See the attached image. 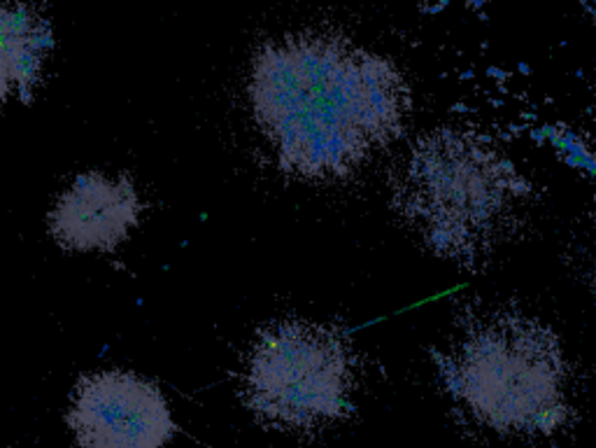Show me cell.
<instances>
[{"label": "cell", "instance_id": "6da1fadb", "mask_svg": "<svg viewBox=\"0 0 596 448\" xmlns=\"http://www.w3.org/2000/svg\"><path fill=\"white\" fill-rule=\"evenodd\" d=\"M252 117L280 169L308 182L347 180L401 136L410 89L394 61L331 33H291L256 49Z\"/></svg>", "mask_w": 596, "mask_h": 448}, {"label": "cell", "instance_id": "7a4b0ae2", "mask_svg": "<svg viewBox=\"0 0 596 448\" xmlns=\"http://www.w3.org/2000/svg\"><path fill=\"white\" fill-rule=\"evenodd\" d=\"M391 201L433 254L475 267L515 236L531 189L508 156L485 138L435 129L398 164Z\"/></svg>", "mask_w": 596, "mask_h": 448}, {"label": "cell", "instance_id": "3957f363", "mask_svg": "<svg viewBox=\"0 0 596 448\" xmlns=\"http://www.w3.org/2000/svg\"><path fill=\"white\" fill-rule=\"evenodd\" d=\"M438 367L450 397L494 432L550 434L568 418L566 359L538 320H478L450 341Z\"/></svg>", "mask_w": 596, "mask_h": 448}, {"label": "cell", "instance_id": "277c9868", "mask_svg": "<svg viewBox=\"0 0 596 448\" xmlns=\"http://www.w3.org/2000/svg\"><path fill=\"white\" fill-rule=\"evenodd\" d=\"M357 388V357L338 329L282 320L256 339L243 374L245 402L263 423L319 429L345 418Z\"/></svg>", "mask_w": 596, "mask_h": 448}, {"label": "cell", "instance_id": "5b68a950", "mask_svg": "<svg viewBox=\"0 0 596 448\" xmlns=\"http://www.w3.org/2000/svg\"><path fill=\"white\" fill-rule=\"evenodd\" d=\"M66 420L79 448H163L177 429L163 392L131 372L82 376Z\"/></svg>", "mask_w": 596, "mask_h": 448}, {"label": "cell", "instance_id": "8992f818", "mask_svg": "<svg viewBox=\"0 0 596 448\" xmlns=\"http://www.w3.org/2000/svg\"><path fill=\"white\" fill-rule=\"evenodd\" d=\"M140 199L126 175L89 171L59 196L49 213V234L66 250H114L140 217Z\"/></svg>", "mask_w": 596, "mask_h": 448}, {"label": "cell", "instance_id": "52a82bcc", "mask_svg": "<svg viewBox=\"0 0 596 448\" xmlns=\"http://www.w3.org/2000/svg\"><path fill=\"white\" fill-rule=\"evenodd\" d=\"M51 47V26L35 7L0 3V99L31 103Z\"/></svg>", "mask_w": 596, "mask_h": 448}]
</instances>
